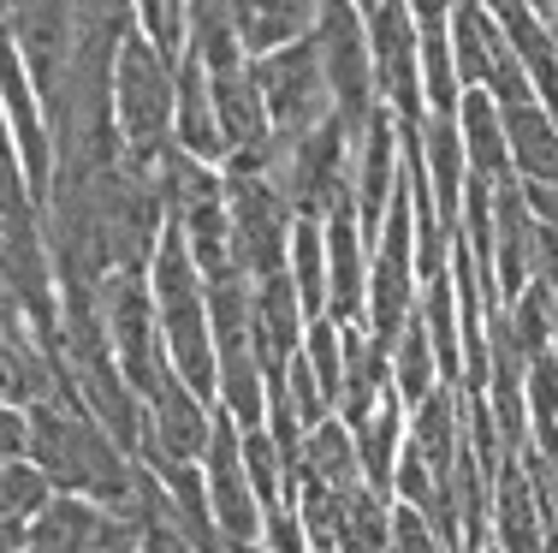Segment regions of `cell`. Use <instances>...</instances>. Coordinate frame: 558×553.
Returning <instances> with one entry per match:
<instances>
[{"instance_id": "obj_1", "label": "cell", "mask_w": 558, "mask_h": 553, "mask_svg": "<svg viewBox=\"0 0 558 553\" xmlns=\"http://www.w3.org/2000/svg\"><path fill=\"white\" fill-rule=\"evenodd\" d=\"M31 417V465L54 482V494L89 500L113 518H137L143 465L113 441L77 399H48Z\"/></svg>"}, {"instance_id": "obj_2", "label": "cell", "mask_w": 558, "mask_h": 553, "mask_svg": "<svg viewBox=\"0 0 558 553\" xmlns=\"http://www.w3.org/2000/svg\"><path fill=\"white\" fill-rule=\"evenodd\" d=\"M149 298H155V322H161V346H167L172 375L196 399L215 405L220 363H215V327H208V286H203V274H196V262L172 220H167V239L149 262Z\"/></svg>"}, {"instance_id": "obj_3", "label": "cell", "mask_w": 558, "mask_h": 553, "mask_svg": "<svg viewBox=\"0 0 558 553\" xmlns=\"http://www.w3.org/2000/svg\"><path fill=\"white\" fill-rule=\"evenodd\" d=\"M172 108H179V72L137 36V12H131V31L113 48V131L125 167L161 173L172 155Z\"/></svg>"}, {"instance_id": "obj_4", "label": "cell", "mask_w": 558, "mask_h": 553, "mask_svg": "<svg viewBox=\"0 0 558 553\" xmlns=\"http://www.w3.org/2000/svg\"><path fill=\"white\" fill-rule=\"evenodd\" d=\"M351 173H356V143L339 120L315 125L303 143L279 149V167H274V184L279 196L291 203L298 220H333L351 208Z\"/></svg>"}, {"instance_id": "obj_5", "label": "cell", "mask_w": 558, "mask_h": 553, "mask_svg": "<svg viewBox=\"0 0 558 553\" xmlns=\"http://www.w3.org/2000/svg\"><path fill=\"white\" fill-rule=\"evenodd\" d=\"M101 322H108V346L125 387L137 393V405H149L172 375L161 322H155V298H149V274H108L101 280Z\"/></svg>"}, {"instance_id": "obj_6", "label": "cell", "mask_w": 558, "mask_h": 553, "mask_svg": "<svg viewBox=\"0 0 558 553\" xmlns=\"http://www.w3.org/2000/svg\"><path fill=\"white\" fill-rule=\"evenodd\" d=\"M315 55H322V77H327V96H333V120L351 131V143H356L368 131V120L380 113L363 7H322V24H315Z\"/></svg>"}, {"instance_id": "obj_7", "label": "cell", "mask_w": 558, "mask_h": 553, "mask_svg": "<svg viewBox=\"0 0 558 553\" xmlns=\"http://www.w3.org/2000/svg\"><path fill=\"white\" fill-rule=\"evenodd\" d=\"M256 65V89H262V108H268V131L279 149L303 143L315 125L333 120V96H327V77H322V55H315V36L286 55L268 60H250Z\"/></svg>"}, {"instance_id": "obj_8", "label": "cell", "mask_w": 558, "mask_h": 553, "mask_svg": "<svg viewBox=\"0 0 558 553\" xmlns=\"http://www.w3.org/2000/svg\"><path fill=\"white\" fill-rule=\"evenodd\" d=\"M363 31H368V60H375L380 108H387L404 131H422V120H428V101H422L416 12L398 7V0H380V7H363Z\"/></svg>"}, {"instance_id": "obj_9", "label": "cell", "mask_w": 558, "mask_h": 553, "mask_svg": "<svg viewBox=\"0 0 558 553\" xmlns=\"http://www.w3.org/2000/svg\"><path fill=\"white\" fill-rule=\"evenodd\" d=\"M226 203H232V244H238V268L250 280L286 274V250H291V203L279 196V184L268 173H226Z\"/></svg>"}, {"instance_id": "obj_10", "label": "cell", "mask_w": 558, "mask_h": 553, "mask_svg": "<svg viewBox=\"0 0 558 553\" xmlns=\"http://www.w3.org/2000/svg\"><path fill=\"white\" fill-rule=\"evenodd\" d=\"M203 482H208V512H215L226 553L262 548V500L244 470V429L220 405H215V434H208V453H203Z\"/></svg>"}, {"instance_id": "obj_11", "label": "cell", "mask_w": 558, "mask_h": 553, "mask_svg": "<svg viewBox=\"0 0 558 553\" xmlns=\"http://www.w3.org/2000/svg\"><path fill=\"white\" fill-rule=\"evenodd\" d=\"M0 113H7L12 149H19L24 184H31V203L48 215V196H54V125H48V108L36 96L31 72H24L19 48L0 31Z\"/></svg>"}, {"instance_id": "obj_12", "label": "cell", "mask_w": 558, "mask_h": 553, "mask_svg": "<svg viewBox=\"0 0 558 553\" xmlns=\"http://www.w3.org/2000/svg\"><path fill=\"white\" fill-rule=\"evenodd\" d=\"M0 31L19 48L43 108L54 113L65 72H72V55H77V7H0Z\"/></svg>"}, {"instance_id": "obj_13", "label": "cell", "mask_w": 558, "mask_h": 553, "mask_svg": "<svg viewBox=\"0 0 558 553\" xmlns=\"http://www.w3.org/2000/svg\"><path fill=\"white\" fill-rule=\"evenodd\" d=\"M398 191H404V125L387 108L368 120V131L356 137V173H351V215L363 227V244L375 250L380 227H387Z\"/></svg>"}, {"instance_id": "obj_14", "label": "cell", "mask_w": 558, "mask_h": 553, "mask_svg": "<svg viewBox=\"0 0 558 553\" xmlns=\"http://www.w3.org/2000/svg\"><path fill=\"white\" fill-rule=\"evenodd\" d=\"M208 434H215V405L196 399L179 375H167V387L143 405V453H161L172 465H203Z\"/></svg>"}, {"instance_id": "obj_15", "label": "cell", "mask_w": 558, "mask_h": 553, "mask_svg": "<svg viewBox=\"0 0 558 553\" xmlns=\"http://www.w3.org/2000/svg\"><path fill=\"white\" fill-rule=\"evenodd\" d=\"M535 215H529L523 184H505L494 196V298L499 310L535 286Z\"/></svg>"}, {"instance_id": "obj_16", "label": "cell", "mask_w": 558, "mask_h": 553, "mask_svg": "<svg viewBox=\"0 0 558 553\" xmlns=\"http://www.w3.org/2000/svg\"><path fill=\"white\" fill-rule=\"evenodd\" d=\"M368 315V244L356 215L327 220V322L333 327H363Z\"/></svg>"}, {"instance_id": "obj_17", "label": "cell", "mask_w": 558, "mask_h": 553, "mask_svg": "<svg viewBox=\"0 0 558 553\" xmlns=\"http://www.w3.org/2000/svg\"><path fill=\"white\" fill-rule=\"evenodd\" d=\"M505 36V48H511L517 72L529 77V89H535V101L558 120V48L547 36V24H541V7H523V0H499V7H487Z\"/></svg>"}, {"instance_id": "obj_18", "label": "cell", "mask_w": 558, "mask_h": 553, "mask_svg": "<svg viewBox=\"0 0 558 553\" xmlns=\"http://www.w3.org/2000/svg\"><path fill=\"white\" fill-rule=\"evenodd\" d=\"M416 143H422V167H428L434 208H440L446 232H458L463 191H470V155H463L458 113H428V120H422V131H416Z\"/></svg>"}, {"instance_id": "obj_19", "label": "cell", "mask_w": 558, "mask_h": 553, "mask_svg": "<svg viewBox=\"0 0 558 553\" xmlns=\"http://www.w3.org/2000/svg\"><path fill=\"white\" fill-rule=\"evenodd\" d=\"M499 120H505V143H511V173H517V184L558 191V120L541 108L535 96L499 108Z\"/></svg>"}, {"instance_id": "obj_20", "label": "cell", "mask_w": 558, "mask_h": 553, "mask_svg": "<svg viewBox=\"0 0 558 553\" xmlns=\"http://www.w3.org/2000/svg\"><path fill=\"white\" fill-rule=\"evenodd\" d=\"M232 24H238L244 55L268 60V55H286V48L310 43L315 24H322V7H310V0H238Z\"/></svg>"}, {"instance_id": "obj_21", "label": "cell", "mask_w": 558, "mask_h": 553, "mask_svg": "<svg viewBox=\"0 0 558 553\" xmlns=\"http://www.w3.org/2000/svg\"><path fill=\"white\" fill-rule=\"evenodd\" d=\"M541 542H547L541 494L529 482L523 458H505L494 477V548L499 553H541Z\"/></svg>"}, {"instance_id": "obj_22", "label": "cell", "mask_w": 558, "mask_h": 553, "mask_svg": "<svg viewBox=\"0 0 558 553\" xmlns=\"http://www.w3.org/2000/svg\"><path fill=\"white\" fill-rule=\"evenodd\" d=\"M113 530H119L113 512L89 506V500H72V494H54V506L31 524L24 553H101L113 542Z\"/></svg>"}, {"instance_id": "obj_23", "label": "cell", "mask_w": 558, "mask_h": 553, "mask_svg": "<svg viewBox=\"0 0 558 553\" xmlns=\"http://www.w3.org/2000/svg\"><path fill=\"white\" fill-rule=\"evenodd\" d=\"M344 334V381H339V423L344 429H363L375 417V405L392 393V363L363 327H339Z\"/></svg>"}, {"instance_id": "obj_24", "label": "cell", "mask_w": 558, "mask_h": 553, "mask_svg": "<svg viewBox=\"0 0 558 553\" xmlns=\"http://www.w3.org/2000/svg\"><path fill=\"white\" fill-rule=\"evenodd\" d=\"M458 131H463V155H470V179L494 184V191L517 184V173H511V143H505V120H499V108H494V96H487V89H463Z\"/></svg>"}, {"instance_id": "obj_25", "label": "cell", "mask_w": 558, "mask_h": 553, "mask_svg": "<svg viewBox=\"0 0 558 553\" xmlns=\"http://www.w3.org/2000/svg\"><path fill=\"white\" fill-rule=\"evenodd\" d=\"M404 446L440 482H451V465H458V453H463V393L458 387H440L434 399H422L416 411H410Z\"/></svg>"}, {"instance_id": "obj_26", "label": "cell", "mask_w": 558, "mask_h": 553, "mask_svg": "<svg viewBox=\"0 0 558 553\" xmlns=\"http://www.w3.org/2000/svg\"><path fill=\"white\" fill-rule=\"evenodd\" d=\"M416 12V48H422V101L428 113H458L463 77L451 60V7H410Z\"/></svg>"}, {"instance_id": "obj_27", "label": "cell", "mask_w": 558, "mask_h": 553, "mask_svg": "<svg viewBox=\"0 0 558 553\" xmlns=\"http://www.w3.org/2000/svg\"><path fill=\"white\" fill-rule=\"evenodd\" d=\"M291 482H310V489H327V494H351L363 489V458H356V434L327 417L322 429H310L303 441V458H298V477Z\"/></svg>"}, {"instance_id": "obj_28", "label": "cell", "mask_w": 558, "mask_h": 553, "mask_svg": "<svg viewBox=\"0 0 558 553\" xmlns=\"http://www.w3.org/2000/svg\"><path fill=\"white\" fill-rule=\"evenodd\" d=\"M404 429H410V417H404V399H398V393H387V399L375 405V417H368L363 429H351L356 434V458H363V489L380 494V500H392Z\"/></svg>"}, {"instance_id": "obj_29", "label": "cell", "mask_w": 558, "mask_h": 553, "mask_svg": "<svg viewBox=\"0 0 558 553\" xmlns=\"http://www.w3.org/2000/svg\"><path fill=\"white\" fill-rule=\"evenodd\" d=\"M387 363H392V393L404 399V411H416L422 399H434V393L446 387L440 358H434V339H428V327H422V315H410V327L392 339Z\"/></svg>"}, {"instance_id": "obj_30", "label": "cell", "mask_w": 558, "mask_h": 553, "mask_svg": "<svg viewBox=\"0 0 558 553\" xmlns=\"http://www.w3.org/2000/svg\"><path fill=\"white\" fill-rule=\"evenodd\" d=\"M451 60H458L463 89H487L499 60V24L487 7H451Z\"/></svg>"}, {"instance_id": "obj_31", "label": "cell", "mask_w": 558, "mask_h": 553, "mask_svg": "<svg viewBox=\"0 0 558 553\" xmlns=\"http://www.w3.org/2000/svg\"><path fill=\"white\" fill-rule=\"evenodd\" d=\"M286 274L298 286V304L310 322H327V227L322 220H298L286 250Z\"/></svg>"}, {"instance_id": "obj_32", "label": "cell", "mask_w": 558, "mask_h": 553, "mask_svg": "<svg viewBox=\"0 0 558 553\" xmlns=\"http://www.w3.org/2000/svg\"><path fill=\"white\" fill-rule=\"evenodd\" d=\"M387 530H392V500L351 489L339 506V536L333 553H387Z\"/></svg>"}, {"instance_id": "obj_33", "label": "cell", "mask_w": 558, "mask_h": 553, "mask_svg": "<svg viewBox=\"0 0 558 553\" xmlns=\"http://www.w3.org/2000/svg\"><path fill=\"white\" fill-rule=\"evenodd\" d=\"M54 506V482L43 477V470L31 465V458H12V465H0V524H19V530H31L43 512Z\"/></svg>"}, {"instance_id": "obj_34", "label": "cell", "mask_w": 558, "mask_h": 553, "mask_svg": "<svg viewBox=\"0 0 558 553\" xmlns=\"http://www.w3.org/2000/svg\"><path fill=\"white\" fill-rule=\"evenodd\" d=\"M244 470H250V489H256V500H262V524H268V512L291 506V470H286V458H279L268 429L244 434Z\"/></svg>"}, {"instance_id": "obj_35", "label": "cell", "mask_w": 558, "mask_h": 553, "mask_svg": "<svg viewBox=\"0 0 558 553\" xmlns=\"http://www.w3.org/2000/svg\"><path fill=\"white\" fill-rule=\"evenodd\" d=\"M137 36L179 72V65L191 60V7H179V0H143L137 7Z\"/></svg>"}, {"instance_id": "obj_36", "label": "cell", "mask_w": 558, "mask_h": 553, "mask_svg": "<svg viewBox=\"0 0 558 553\" xmlns=\"http://www.w3.org/2000/svg\"><path fill=\"white\" fill-rule=\"evenodd\" d=\"M303 363H310V375L322 381V393L333 399L339 411V381H344V334L333 322H310V334H303Z\"/></svg>"}, {"instance_id": "obj_37", "label": "cell", "mask_w": 558, "mask_h": 553, "mask_svg": "<svg viewBox=\"0 0 558 553\" xmlns=\"http://www.w3.org/2000/svg\"><path fill=\"white\" fill-rule=\"evenodd\" d=\"M286 399H291V411H298L303 434H310V429H322L327 417H333V399H327V393H322V381L310 375V363H303V351H298V363L286 369Z\"/></svg>"}, {"instance_id": "obj_38", "label": "cell", "mask_w": 558, "mask_h": 553, "mask_svg": "<svg viewBox=\"0 0 558 553\" xmlns=\"http://www.w3.org/2000/svg\"><path fill=\"white\" fill-rule=\"evenodd\" d=\"M387 553H451L440 536H434V524L422 518L416 506H404V500H392V530H387Z\"/></svg>"}, {"instance_id": "obj_39", "label": "cell", "mask_w": 558, "mask_h": 553, "mask_svg": "<svg viewBox=\"0 0 558 553\" xmlns=\"http://www.w3.org/2000/svg\"><path fill=\"white\" fill-rule=\"evenodd\" d=\"M12 458H31V417L19 405H0V465Z\"/></svg>"}, {"instance_id": "obj_40", "label": "cell", "mask_w": 558, "mask_h": 553, "mask_svg": "<svg viewBox=\"0 0 558 553\" xmlns=\"http://www.w3.org/2000/svg\"><path fill=\"white\" fill-rule=\"evenodd\" d=\"M541 24H547V36H553V48H558V0H547V7H541Z\"/></svg>"}, {"instance_id": "obj_41", "label": "cell", "mask_w": 558, "mask_h": 553, "mask_svg": "<svg viewBox=\"0 0 558 553\" xmlns=\"http://www.w3.org/2000/svg\"><path fill=\"white\" fill-rule=\"evenodd\" d=\"M482 553H499V548H482Z\"/></svg>"}]
</instances>
